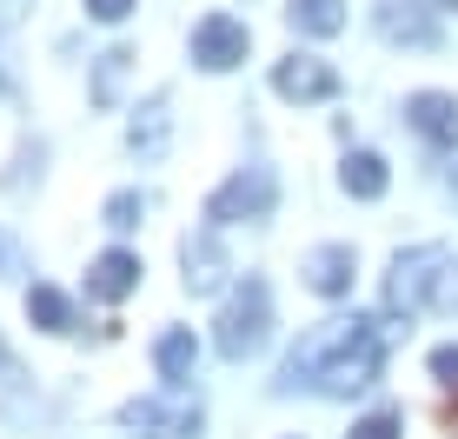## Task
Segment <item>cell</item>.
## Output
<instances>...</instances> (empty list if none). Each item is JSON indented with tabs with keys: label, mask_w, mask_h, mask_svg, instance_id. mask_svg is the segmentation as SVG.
Masks as SVG:
<instances>
[{
	"label": "cell",
	"mask_w": 458,
	"mask_h": 439,
	"mask_svg": "<svg viewBox=\"0 0 458 439\" xmlns=\"http://www.w3.org/2000/svg\"><path fill=\"white\" fill-rule=\"evenodd\" d=\"M339 180H345V194H352V200H378V194L392 186V174H386V160H378V153H345Z\"/></svg>",
	"instance_id": "cell-16"
},
{
	"label": "cell",
	"mask_w": 458,
	"mask_h": 439,
	"mask_svg": "<svg viewBox=\"0 0 458 439\" xmlns=\"http://www.w3.org/2000/svg\"><path fill=\"white\" fill-rule=\"evenodd\" d=\"M27 320L40 333H73V300L60 287H27Z\"/></svg>",
	"instance_id": "cell-17"
},
{
	"label": "cell",
	"mask_w": 458,
	"mask_h": 439,
	"mask_svg": "<svg viewBox=\"0 0 458 439\" xmlns=\"http://www.w3.org/2000/svg\"><path fill=\"white\" fill-rule=\"evenodd\" d=\"M339 67H326V60H312V54H286L273 67V93L279 100H299V107H312V100H339Z\"/></svg>",
	"instance_id": "cell-7"
},
{
	"label": "cell",
	"mask_w": 458,
	"mask_h": 439,
	"mask_svg": "<svg viewBox=\"0 0 458 439\" xmlns=\"http://www.w3.org/2000/svg\"><path fill=\"white\" fill-rule=\"evenodd\" d=\"M13 273H27V254L13 233H0V280H13Z\"/></svg>",
	"instance_id": "cell-22"
},
{
	"label": "cell",
	"mask_w": 458,
	"mask_h": 439,
	"mask_svg": "<svg viewBox=\"0 0 458 439\" xmlns=\"http://www.w3.org/2000/svg\"><path fill=\"white\" fill-rule=\"evenodd\" d=\"M126 67H133V47H106V54H100V67H93V107H114L120 100Z\"/></svg>",
	"instance_id": "cell-18"
},
{
	"label": "cell",
	"mask_w": 458,
	"mask_h": 439,
	"mask_svg": "<svg viewBox=\"0 0 458 439\" xmlns=\"http://www.w3.org/2000/svg\"><path fill=\"white\" fill-rule=\"evenodd\" d=\"M345 439H405V433H399V413H392V406H378V413H366Z\"/></svg>",
	"instance_id": "cell-20"
},
{
	"label": "cell",
	"mask_w": 458,
	"mask_h": 439,
	"mask_svg": "<svg viewBox=\"0 0 458 439\" xmlns=\"http://www.w3.org/2000/svg\"><path fill=\"white\" fill-rule=\"evenodd\" d=\"M120 426L133 439H199V400H186V386H166V393H147L133 406H120Z\"/></svg>",
	"instance_id": "cell-4"
},
{
	"label": "cell",
	"mask_w": 458,
	"mask_h": 439,
	"mask_svg": "<svg viewBox=\"0 0 458 439\" xmlns=\"http://www.w3.org/2000/svg\"><path fill=\"white\" fill-rule=\"evenodd\" d=\"M352 273H359V260H352V246H339V240L312 246V254L299 260V280H306L319 300H339V293H352Z\"/></svg>",
	"instance_id": "cell-9"
},
{
	"label": "cell",
	"mask_w": 458,
	"mask_h": 439,
	"mask_svg": "<svg viewBox=\"0 0 458 439\" xmlns=\"http://www.w3.org/2000/svg\"><path fill=\"white\" fill-rule=\"evenodd\" d=\"M432 380L438 386H458V347H438L432 353Z\"/></svg>",
	"instance_id": "cell-23"
},
{
	"label": "cell",
	"mask_w": 458,
	"mask_h": 439,
	"mask_svg": "<svg viewBox=\"0 0 458 439\" xmlns=\"http://www.w3.org/2000/svg\"><path fill=\"white\" fill-rule=\"evenodd\" d=\"M378 34L386 40H405V47H438V21L412 0H386L378 7Z\"/></svg>",
	"instance_id": "cell-13"
},
{
	"label": "cell",
	"mask_w": 458,
	"mask_h": 439,
	"mask_svg": "<svg viewBox=\"0 0 458 439\" xmlns=\"http://www.w3.org/2000/svg\"><path fill=\"white\" fill-rule=\"evenodd\" d=\"M173 140V114H166V93H147V100L133 107V120H126V147L140 153V160H160Z\"/></svg>",
	"instance_id": "cell-11"
},
{
	"label": "cell",
	"mask_w": 458,
	"mask_h": 439,
	"mask_svg": "<svg viewBox=\"0 0 458 439\" xmlns=\"http://www.w3.org/2000/svg\"><path fill=\"white\" fill-rule=\"evenodd\" d=\"M140 213H147V200H140L133 186H126V194H114V200L100 207V220H106L114 233H133V227H140Z\"/></svg>",
	"instance_id": "cell-19"
},
{
	"label": "cell",
	"mask_w": 458,
	"mask_h": 439,
	"mask_svg": "<svg viewBox=\"0 0 458 439\" xmlns=\"http://www.w3.org/2000/svg\"><path fill=\"white\" fill-rule=\"evenodd\" d=\"M7 366H13V359H7V347H0V373H7Z\"/></svg>",
	"instance_id": "cell-24"
},
{
	"label": "cell",
	"mask_w": 458,
	"mask_h": 439,
	"mask_svg": "<svg viewBox=\"0 0 458 439\" xmlns=\"http://www.w3.org/2000/svg\"><path fill=\"white\" fill-rule=\"evenodd\" d=\"M405 326L392 320H359V313H333L312 333H299V347L286 353V373L279 386L286 393H319V400H352L366 393L386 366V347L399 340Z\"/></svg>",
	"instance_id": "cell-1"
},
{
	"label": "cell",
	"mask_w": 458,
	"mask_h": 439,
	"mask_svg": "<svg viewBox=\"0 0 458 439\" xmlns=\"http://www.w3.org/2000/svg\"><path fill=\"white\" fill-rule=\"evenodd\" d=\"M246 47H252L246 21H233V13H207V21L193 27V67L199 73H233L246 60Z\"/></svg>",
	"instance_id": "cell-6"
},
{
	"label": "cell",
	"mask_w": 458,
	"mask_h": 439,
	"mask_svg": "<svg viewBox=\"0 0 458 439\" xmlns=\"http://www.w3.org/2000/svg\"><path fill=\"white\" fill-rule=\"evenodd\" d=\"M279 207V174L273 167H240L226 186H213L207 227H240V220H273Z\"/></svg>",
	"instance_id": "cell-5"
},
{
	"label": "cell",
	"mask_w": 458,
	"mask_h": 439,
	"mask_svg": "<svg viewBox=\"0 0 458 439\" xmlns=\"http://www.w3.org/2000/svg\"><path fill=\"white\" fill-rule=\"evenodd\" d=\"M133 287H140V254H126V246H106V254L87 266V293H93V300H106V306L126 300Z\"/></svg>",
	"instance_id": "cell-12"
},
{
	"label": "cell",
	"mask_w": 458,
	"mask_h": 439,
	"mask_svg": "<svg viewBox=\"0 0 458 439\" xmlns=\"http://www.w3.org/2000/svg\"><path fill=\"white\" fill-rule=\"evenodd\" d=\"M153 366H160L166 386H186V380H193V366H199V340L186 333V326L160 333V340H153Z\"/></svg>",
	"instance_id": "cell-14"
},
{
	"label": "cell",
	"mask_w": 458,
	"mask_h": 439,
	"mask_svg": "<svg viewBox=\"0 0 458 439\" xmlns=\"http://www.w3.org/2000/svg\"><path fill=\"white\" fill-rule=\"evenodd\" d=\"M386 306L392 313H458V254L452 246H405L392 254L386 273Z\"/></svg>",
	"instance_id": "cell-2"
},
{
	"label": "cell",
	"mask_w": 458,
	"mask_h": 439,
	"mask_svg": "<svg viewBox=\"0 0 458 439\" xmlns=\"http://www.w3.org/2000/svg\"><path fill=\"white\" fill-rule=\"evenodd\" d=\"M133 7H140V0H87V21H100V27H120Z\"/></svg>",
	"instance_id": "cell-21"
},
{
	"label": "cell",
	"mask_w": 458,
	"mask_h": 439,
	"mask_svg": "<svg viewBox=\"0 0 458 439\" xmlns=\"http://www.w3.org/2000/svg\"><path fill=\"white\" fill-rule=\"evenodd\" d=\"M266 333H273V293H266V280H240L233 287V300H226V313H219V333H213V347H219V359H252L266 347Z\"/></svg>",
	"instance_id": "cell-3"
},
{
	"label": "cell",
	"mask_w": 458,
	"mask_h": 439,
	"mask_svg": "<svg viewBox=\"0 0 458 439\" xmlns=\"http://www.w3.org/2000/svg\"><path fill=\"white\" fill-rule=\"evenodd\" d=\"M405 120H412L419 140L458 153V100H452V93H412V100H405Z\"/></svg>",
	"instance_id": "cell-10"
},
{
	"label": "cell",
	"mask_w": 458,
	"mask_h": 439,
	"mask_svg": "<svg viewBox=\"0 0 458 439\" xmlns=\"http://www.w3.org/2000/svg\"><path fill=\"white\" fill-rule=\"evenodd\" d=\"M452 194H458V167H452Z\"/></svg>",
	"instance_id": "cell-25"
},
{
	"label": "cell",
	"mask_w": 458,
	"mask_h": 439,
	"mask_svg": "<svg viewBox=\"0 0 458 439\" xmlns=\"http://www.w3.org/2000/svg\"><path fill=\"white\" fill-rule=\"evenodd\" d=\"M286 21H293V34L333 40L339 27H345V0H293V7H286Z\"/></svg>",
	"instance_id": "cell-15"
},
{
	"label": "cell",
	"mask_w": 458,
	"mask_h": 439,
	"mask_svg": "<svg viewBox=\"0 0 458 439\" xmlns=\"http://www.w3.org/2000/svg\"><path fill=\"white\" fill-rule=\"evenodd\" d=\"M180 266H186V293H193V300H207V293H219V287H226L233 260H226V246H219V227H199V233H186V246H180Z\"/></svg>",
	"instance_id": "cell-8"
}]
</instances>
